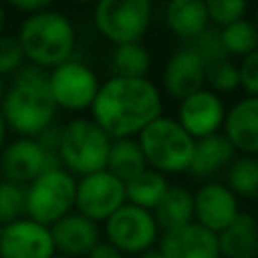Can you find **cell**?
Here are the masks:
<instances>
[{"label": "cell", "mask_w": 258, "mask_h": 258, "mask_svg": "<svg viewBox=\"0 0 258 258\" xmlns=\"http://www.w3.org/2000/svg\"><path fill=\"white\" fill-rule=\"evenodd\" d=\"M56 254L71 258H87L89 252L101 242V228L93 220L71 212L50 226Z\"/></svg>", "instance_id": "16"}, {"label": "cell", "mask_w": 258, "mask_h": 258, "mask_svg": "<svg viewBox=\"0 0 258 258\" xmlns=\"http://www.w3.org/2000/svg\"><path fill=\"white\" fill-rule=\"evenodd\" d=\"M111 67L115 71V77L147 79V73H149V67H151V54H149V50L145 48L143 42L119 44V46L113 48Z\"/></svg>", "instance_id": "26"}, {"label": "cell", "mask_w": 258, "mask_h": 258, "mask_svg": "<svg viewBox=\"0 0 258 258\" xmlns=\"http://www.w3.org/2000/svg\"><path fill=\"white\" fill-rule=\"evenodd\" d=\"M137 258H163V254L159 252V248H151V250H147V252L139 254Z\"/></svg>", "instance_id": "38"}, {"label": "cell", "mask_w": 258, "mask_h": 258, "mask_svg": "<svg viewBox=\"0 0 258 258\" xmlns=\"http://www.w3.org/2000/svg\"><path fill=\"white\" fill-rule=\"evenodd\" d=\"M218 30H220V38H222L228 58L232 56L244 58L258 48V28L254 26L250 18L236 20L234 24L218 28Z\"/></svg>", "instance_id": "27"}, {"label": "cell", "mask_w": 258, "mask_h": 258, "mask_svg": "<svg viewBox=\"0 0 258 258\" xmlns=\"http://www.w3.org/2000/svg\"><path fill=\"white\" fill-rule=\"evenodd\" d=\"M240 89L248 97H258V48L238 62Z\"/></svg>", "instance_id": "33"}, {"label": "cell", "mask_w": 258, "mask_h": 258, "mask_svg": "<svg viewBox=\"0 0 258 258\" xmlns=\"http://www.w3.org/2000/svg\"><path fill=\"white\" fill-rule=\"evenodd\" d=\"M175 119L194 139H202L222 131L226 105L220 95L204 87L179 101Z\"/></svg>", "instance_id": "14"}, {"label": "cell", "mask_w": 258, "mask_h": 258, "mask_svg": "<svg viewBox=\"0 0 258 258\" xmlns=\"http://www.w3.org/2000/svg\"><path fill=\"white\" fill-rule=\"evenodd\" d=\"M52 4L48 0H12L10 2V8L18 10L20 14L24 16H32V14H38L46 8H50Z\"/></svg>", "instance_id": "34"}, {"label": "cell", "mask_w": 258, "mask_h": 258, "mask_svg": "<svg viewBox=\"0 0 258 258\" xmlns=\"http://www.w3.org/2000/svg\"><path fill=\"white\" fill-rule=\"evenodd\" d=\"M6 87H8V83H6V79H4V77H0V101L4 99V93H6Z\"/></svg>", "instance_id": "39"}, {"label": "cell", "mask_w": 258, "mask_h": 258, "mask_svg": "<svg viewBox=\"0 0 258 258\" xmlns=\"http://www.w3.org/2000/svg\"><path fill=\"white\" fill-rule=\"evenodd\" d=\"M222 133L240 155L258 157V97L246 95L226 109Z\"/></svg>", "instance_id": "18"}, {"label": "cell", "mask_w": 258, "mask_h": 258, "mask_svg": "<svg viewBox=\"0 0 258 258\" xmlns=\"http://www.w3.org/2000/svg\"><path fill=\"white\" fill-rule=\"evenodd\" d=\"M218 248L222 258H258V226L254 216L240 212L218 234Z\"/></svg>", "instance_id": "20"}, {"label": "cell", "mask_w": 258, "mask_h": 258, "mask_svg": "<svg viewBox=\"0 0 258 258\" xmlns=\"http://www.w3.org/2000/svg\"><path fill=\"white\" fill-rule=\"evenodd\" d=\"M26 64L22 46L16 36L0 34V77H12Z\"/></svg>", "instance_id": "32"}, {"label": "cell", "mask_w": 258, "mask_h": 258, "mask_svg": "<svg viewBox=\"0 0 258 258\" xmlns=\"http://www.w3.org/2000/svg\"><path fill=\"white\" fill-rule=\"evenodd\" d=\"M159 226L153 212L125 204L105 222V240L121 254L139 256L159 242Z\"/></svg>", "instance_id": "8"}, {"label": "cell", "mask_w": 258, "mask_h": 258, "mask_svg": "<svg viewBox=\"0 0 258 258\" xmlns=\"http://www.w3.org/2000/svg\"><path fill=\"white\" fill-rule=\"evenodd\" d=\"M165 24L169 30L185 40L187 44L196 40L210 28L206 2L200 0H173L165 6Z\"/></svg>", "instance_id": "21"}, {"label": "cell", "mask_w": 258, "mask_h": 258, "mask_svg": "<svg viewBox=\"0 0 258 258\" xmlns=\"http://www.w3.org/2000/svg\"><path fill=\"white\" fill-rule=\"evenodd\" d=\"M202 60L206 67H214L222 60H228V54L224 50V44H222V38H220V30L218 28H208L204 34H200L196 40H191L187 44Z\"/></svg>", "instance_id": "30"}, {"label": "cell", "mask_w": 258, "mask_h": 258, "mask_svg": "<svg viewBox=\"0 0 258 258\" xmlns=\"http://www.w3.org/2000/svg\"><path fill=\"white\" fill-rule=\"evenodd\" d=\"M16 38L22 46L26 62L46 73L71 60L77 48L75 24L67 14L54 10L52 6L38 14L24 16Z\"/></svg>", "instance_id": "3"}, {"label": "cell", "mask_w": 258, "mask_h": 258, "mask_svg": "<svg viewBox=\"0 0 258 258\" xmlns=\"http://www.w3.org/2000/svg\"><path fill=\"white\" fill-rule=\"evenodd\" d=\"M254 220H256V226H258V212L254 214Z\"/></svg>", "instance_id": "42"}, {"label": "cell", "mask_w": 258, "mask_h": 258, "mask_svg": "<svg viewBox=\"0 0 258 258\" xmlns=\"http://www.w3.org/2000/svg\"><path fill=\"white\" fill-rule=\"evenodd\" d=\"M240 214V200L224 181H204L194 191V222L216 236Z\"/></svg>", "instance_id": "13"}, {"label": "cell", "mask_w": 258, "mask_h": 258, "mask_svg": "<svg viewBox=\"0 0 258 258\" xmlns=\"http://www.w3.org/2000/svg\"><path fill=\"white\" fill-rule=\"evenodd\" d=\"M26 216V187L0 179V228Z\"/></svg>", "instance_id": "28"}, {"label": "cell", "mask_w": 258, "mask_h": 258, "mask_svg": "<svg viewBox=\"0 0 258 258\" xmlns=\"http://www.w3.org/2000/svg\"><path fill=\"white\" fill-rule=\"evenodd\" d=\"M87 258H125V254H121L113 244H109L107 240H101L91 252Z\"/></svg>", "instance_id": "35"}, {"label": "cell", "mask_w": 258, "mask_h": 258, "mask_svg": "<svg viewBox=\"0 0 258 258\" xmlns=\"http://www.w3.org/2000/svg\"><path fill=\"white\" fill-rule=\"evenodd\" d=\"M109 173H113L117 179L123 183L131 181L139 173L147 169V161L143 157V151L137 143L135 137L129 139H113L109 147V157H107V167Z\"/></svg>", "instance_id": "23"}, {"label": "cell", "mask_w": 258, "mask_h": 258, "mask_svg": "<svg viewBox=\"0 0 258 258\" xmlns=\"http://www.w3.org/2000/svg\"><path fill=\"white\" fill-rule=\"evenodd\" d=\"M206 8H208L210 24L218 28L230 26L236 20L246 18V12H248V4L244 0H212V2H206Z\"/></svg>", "instance_id": "31"}, {"label": "cell", "mask_w": 258, "mask_h": 258, "mask_svg": "<svg viewBox=\"0 0 258 258\" xmlns=\"http://www.w3.org/2000/svg\"><path fill=\"white\" fill-rule=\"evenodd\" d=\"M111 137L91 119L75 117L62 125L56 157L69 173L85 177L107 167Z\"/></svg>", "instance_id": "4"}, {"label": "cell", "mask_w": 258, "mask_h": 258, "mask_svg": "<svg viewBox=\"0 0 258 258\" xmlns=\"http://www.w3.org/2000/svg\"><path fill=\"white\" fill-rule=\"evenodd\" d=\"M52 258H71V256H62V254H54Z\"/></svg>", "instance_id": "41"}, {"label": "cell", "mask_w": 258, "mask_h": 258, "mask_svg": "<svg viewBox=\"0 0 258 258\" xmlns=\"http://www.w3.org/2000/svg\"><path fill=\"white\" fill-rule=\"evenodd\" d=\"M157 244L163 258H222L218 236L196 222L163 232Z\"/></svg>", "instance_id": "17"}, {"label": "cell", "mask_w": 258, "mask_h": 258, "mask_svg": "<svg viewBox=\"0 0 258 258\" xmlns=\"http://www.w3.org/2000/svg\"><path fill=\"white\" fill-rule=\"evenodd\" d=\"M151 18L153 6L147 0H101L93 10L95 28L115 46L141 42Z\"/></svg>", "instance_id": "7"}, {"label": "cell", "mask_w": 258, "mask_h": 258, "mask_svg": "<svg viewBox=\"0 0 258 258\" xmlns=\"http://www.w3.org/2000/svg\"><path fill=\"white\" fill-rule=\"evenodd\" d=\"M169 187V181L163 173L153 171V169H145L143 173H139L137 177H133L131 181L125 183V196H127V204L143 208L153 212L155 206L161 202V198L165 196Z\"/></svg>", "instance_id": "24"}, {"label": "cell", "mask_w": 258, "mask_h": 258, "mask_svg": "<svg viewBox=\"0 0 258 258\" xmlns=\"http://www.w3.org/2000/svg\"><path fill=\"white\" fill-rule=\"evenodd\" d=\"M206 85L216 95H220V93H232V91L240 89V71H238V64L232 58H228V60H222V62H218L214 67H208Z\"/></svg>", "instance_id": "29"}, {"label": "cell", "mask_w": 258, "mask_h": 258, "mask_svg": "<svg viewBox=\"0 0 258 258\" xmlns=\"http://www.w3.org/2000/svg\"><path fill=\"white\" fill-rule=\"evenodd\" d=\"M6 137H8V125H6V121H4V117L0 113V151L6 145Z\"/></svg>", "instance_id": "36"}, {"label": "cell", "mask_w": 258, "mask_h": 258, "mask_svg": "<svg viewBox=\"0 0 258 258\" xmlns=\"http://www.w3.org/2000/svg\"><path fill=\"white\" fill-rule=\"evenodd\" d=\"M77 177L64 167H50L26 185V218L52 226L75 212Z\"/></svg>", "instance_id": "6"}, {"label": "cell", "mask_w": 258, "mask_h": 258, "mask_svg": "<svg viewBox=\"0 0 258 258\" xmlns=\"http://www.w3.org/2000/svg\"><path fill=\"white\" fill-rule=\"evenodd\" d=\"M252 22H254V26L258 28V6L254 8V18H252Z\"/></svg>", "instance_id": "40"}, {"label": "cell", "mask_w": 258, "mask_h": 258, "mask_svg": "<svg viewBox=\"0 0 258 258\" xmlns=\"http://www.w3.org/2000/svg\"><path fill=\"white\" fill-rule=\"evenodd\" d=\"M147 167L167 173H183L189 169L196 139L177 123V119L161 115L151 121L137 137Z\"/></svg>", "instance_id": "5"}, {"label": "cell", "mask_w": 258, "mask_h": 258, "mask_svg": "<svg viewBox=\"0 0 258 258\" xmlns=\"http://www.w3.org/2000/svg\"><path fill=\"white\" fill-rule=\"evenodd\" d=\"M125 204H127L125 183L107 169L77 179L75 212L93 220L95 224L107 222Z\"/></svg>", "instance_id": "10"}, {"label": "cell", "mask_w": 258, "mask_h": 258, "mask_svg": "<svg viewBox=\"0 0 258 258\" xmlns=\"http://www.w3.org/2000/svg\"><path fill=\"white\" fill-rule=\"evenodd\" d=\"M238 200H258V157L236 155L226 169V181Z\"/></svg>", "instance_id": "25"}, {"label": "cell", "mask_w": 258, "mask_h": 258, "mask_svg": "<svg viewBox=\"0 0 258 258\" xmlns=\"http://www.w3.org/2000/svg\"><path fill=\"white\" fill-rule=\"evenodd\" d=\"M58 165V157L48 153L32 137H16L0 151V177L24 187L42 171Z\"/></svg>", "instance_id": "11"}, {"label": "cell", "mask_w": 258, "mask_h": 258, "mask_svg": "<svg viewBox=\"0 0 258 258\" xmlns=\"http://www.w3.org/2000/svg\"><path fill=\"white\" fill-rule=\"evenodd\" d=\"M56 111L46 71L26 62L10 77L4 99L0 101V113L8 131H14L18 137L36 139L54 123Z\"/></svg>", "instance_id": "2"}, {"label": "cell", "mask_w": 258, "mask_h": 258, "mask_svg": "<svg viewBox=\"0 0 258 258\" xmlns=\"http://www.w3.org/2000/svg\"><path fill=\"white\" fill-rule=\"evenodd\" d=\"M99 77L97 73L81 62V60H67L56 69L48 71V89L56 109L81 113L91 109L97 93H99Z\"/></svg>", "instance_id": "9"}, {"label": "cell", "mask_w": 258, "mask_h": 258, "mask_svg": "<svg viewBox=\"0 0 258 258\" xmlns=\"http://www.w3.org/2000/svg\"><path fill=\"white\" fill-rule=\"evenodd\" d=\"M206 73H208V67L189 46L177 48L167 56L163 64V71H161L163 91L171 99L181 101L191 93L204 89Z\"/></svg>", "instance_id": "15"}, {"label": "cell", "mask_w": 258, "mask_h": 258, "mask_svg": "<svg viewBox=\"0 0 258 258\" xmlns=\"http://www.w3.org/2000/svg\"><path fill=\"white\" fill-rule=\"evenodd\" d=\"M54 254L48 226L24 216L0 228V258H52Z\"/></svg>", "instance_id": "12"}, {"label": "cell", "mask_w": 258, "mask_h": 258, "mask_svg": "<svg viewBox=\"0 0 258 258\" xmlns=\"http://www.w3.org/2000/svg\"><path fill=\"white\" fill-rule=\"evenodd\" d=\"M153 218L163 232L177 230L194 222V194L183 185H169L153 210Z\"/></svg>", "instance_id": "22"}, {"label": "cell", "mask_w": 258, "mask_h": 258, "mask_svg": "<svg viewBox=\"0 0 258 258\" xmlns=\"http://www.w3.org/2000/svg\"><path fill=\"white\" fill-rule=\"evenodd\" d=\"M234 157H236V149L226 139V135L220 131V133L196 139L194 155H191V163L187 171L194 177L212 181L220 171L228 169Z\"/></svg>", "instance_id": "19"}, {"label": "cell", "mask_w": 258, "mask_h": 258, "mask_svg": "<svg viewBox=\"0 0 258 258\" xmlns=\"http://www.w3.org/2000/svg\"><path fill=\"white\" fill-rule=\"evenodd\" d=\"M6 22H8V14H6V6L0 4V34H4V28H6Z\"/></svg>", "instance_id": "37"}, {"label": "cell", "mask_w": 258, "mask_h": 258, "mask_svg": "<svg viewBox=\"0 0 258 258\" xmlns=\"http://www.w3.org/2000/svg\"><path fill=\"white\" fill-rule=\"evenodd\" d=\"M91 113V119L111 139H129L137 137L151 121L163 115V97L149 79L113 75L101 83Z\"/></svg>", "instance_id": "1"}]
</instances>
